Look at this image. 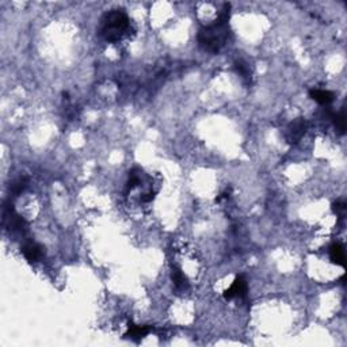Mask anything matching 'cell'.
Segmentation results:
<instances>
[{
  "label": "cell",
  "mask_w": 347,
  "mask_h": 347,
  "mask_svg": "<svg viewBox=\"0 0 347 347\" xmlns=\"http://www.w3.org/2000/svg\"><path fill=\"white\" fill-rule=\"evenodd\" d=\"M309 97L317 102L322 106H328L334 102V92L328 91V90H320V88H311L309 90Z\"/></svg>",
  "instance_id": "52a82bcc"
},
{
  "label": "cell",
  "mask_w": 347,
  "mask_h": 347,
  "mask_svg": "<svg viewBox=\"0 0 347 347\" xmlns=\"http://www.w3.org/2000/svg\"><path fill=\"white\" fill-rule=\"evenodd\" d=\"M101 22V36L108 42L119 41L130 25L128 15L122 10L110 11L105 14Z\"/></svg>",
  "instance_id": "7a4b0ae2"
},
{
  "label": "cell",
  "mask_w": 347,
  "mask_h": 347,
  "mask_svg": "<svg viewBox=\"0 0 347 347\" xmlns=\"http://www.w3.org/2000/svg\"><path fill=\"white\" fill-rule=\"evenodd\" d=\"M236 66V71H237V73H239L240 76L243 77L244 80H247V82H250L251 79V69L250 66H248V64H245V62L243 61H236L235 64Z\"/></svg>",
  "instance_id": "4fadbf2b"
},
{
  "label": "cell",
  "mask_w": 347,
  "mask_h": 347,
  "mask_svg": "<svg viewBox=\"0 0 347 347\" xmlns=\"http://www.w3.org/2000/svg\"><path fill=\"white\" fill-rule=\"evenodd\" d=\"M27 187V178H18L10 184V190L12 194L19 195Z\"/></svg>",
  "instance_id": "7c38bea8"
},
{
  "label": "cell",
  "mask_w": 347,
  "mask_h": 347,
  "mask_svg": "<svg viewBox=\"0 0 347 347\" xmlns=\"http://www.w3.org/2000/svg\"><path fill=\"white\" fill-rule=\"evenodd\" d=\"M330 258H331L332 263H335V265H346V255H345V248H343V245L339 244V243H334V244L330 247Z\"/></svg>",
  "instance_id": "30bf717a"
},
{
  "label": "cell",
  "mask_w": 347,
  "mask_h": 347,
  "mask_svg": "<svg viewBox=\"0 0 347 347\" xmlns=\"http://www.w3.org/2000/svg\"><path fill=\"white\" fill-rule=\"evenodd\" d=\"M4 220L7 221V224L10 227L11 231L14 232H21L23 233L25 231H27V223L23 217L16 213L12 205H7V208L4 209Z\"/></svg>",
  "instance_id": "5b68a950"
},
{
  "label": "cell",
  "mask_w": 347,
  "mask_h": 347,
  "mask_svg": "<svg viewBox=\"0 0 347 347\" xmlns=\"http://www.w3.org/2000/svg\"><path fill=\"white\" fill-rule=\"evenodd\" d=\"M230 4H224V8L220 12L219 18L213 23L204 26L198 31L199 46L205 52L209 53H219L230 41Z\"/></svg>",
  "instance_id": "6da1fadb"
},
{
  "label": "cell",
  "mask_w": 347,
  "mask_h": 347,
  "mask_svg": "<svg viewBox=\"0 0 347 347\" xmlns=\"http://www.w3.org/2000/svg\"><path fill=\"white\" fill-rule=\"evenodd\" d=\"M331 119L332 122H334V125H335V128L339 130V133L343 134L345 130H346V116H345V110H341V112L338 113H331Z\"/></svg>",
  "instance_id": "8fae6325"
},
{
  "label": "cell",
  "mask_w": 347,
  "mask_h": 347,
  "mask_svg": "<svg viewBox=\"0 0 347 347\" xmlns=\"http://www.w3.org/2000/svg\"><path fill=\"white\" fill-rule=\"evenodd\" d=\"M151 330H152V328H151L149 326L129 324V328H128V331H126V334H125V337L130 338V339H133V341H140V339H143V338L147 337L149 332H151Z\"/></svg>",
  "instance_id": "ba28073f"
},
{
  "label": "cell",
  "mask_w": 347,
  "mask_h": 347,
  "mask_svg": "<svg viewBox=\"0 0 347 347\" xmlns=\"http://www.w3.org/2000/svg\"><path fill=\"white\" fill-rule=\"evenodd\" d=\"M247 293H248V284L245 280L244 276H237L235 278V281L232 282V285L224 291V298L227 301H231L233 298H247Z\"/></svg>",
  "instance_id": "277c9868"
},
{
  "label": "cell",
  "mask_w": 347,
  "mask_h": 347,
  "mask_svg": "<svg viewBox=\"0 0 347 347\" xmlns=\"http://www.w3.org/2000/svg\"><path fill=\"white\" fill-rule=\"evenodd\" d=\"M153 198H155V193L151 191V193H148V194H144L143 197H141V201H143V202H151Z\"/></svg>",
  "instance_id": "9a60e30c"
},
{
  "label": "cell",
  "mask_w": 347,
  "mask_h": 347,
  "mask_svg": "<svg viewBox=\"0 0 347 347\" xmlns=\"http://www.w3.org/2000/svg\"><path fill=\"white\" fill-rule=\"evenodd\" d=\"M21 251L26 260L30 262V263H36L38 260H41L44 258V254H45L44 247L41 244H38L37 241H31V240L26 241L25 244L22 245Z\"/></svg>",
  "instance_id": "8992f818"
},
{
  "label": "cell",
  "mask_w": 347,
  "mask_h": 347,
  "mask_svg": "<svg viewBox=\"0 0 347 347\" xmlns=\"http://www.w3.org/2000/svg\"><path fill=\"white\" fill-rule=\"evenodd\" d=\"M306 130H308V122L305 121V118H296V119H293V121L286 126V143L290 144V145L300 143L301 138L305 136Z\"/></svg>",
  "instance_id": "3957f363"
},
{
  "label": "cell",
  "mask_w": 347,
  "mask_h": 347,
  "mask_svg": "<svg viewBox=\"0 0 347 347\" xmlns=\"http://www.w3.org/2000/svg\"><path fill=\"white\" fill-rule=\"evenodd\" d=\"M171 278H173L174 285L175 288L180 291H184L189 289V280L187 277L184 276L183 271L180 270L179 267H174L173 273H171Z\"/></svg>",
  "instance_id": "9c48e42d"
},
{
  "label": "cell",
  "mask_w": 347,
  "mask_h": 347,
  "mask_svg": "<svg viewBox=\"0 0 347 347\" xmlns=\"http://www.w3.org/2000/svg\"><path fill=\"white\" fill-rule=\"evenodd\" d=\"M346 210H347V205L343 202V201H338L335 204H332V212L335 213L337 216H339L341 219L346 216Z\"/></svg>",
  "instance_id": "5bb4252c"
}]
</instances>
